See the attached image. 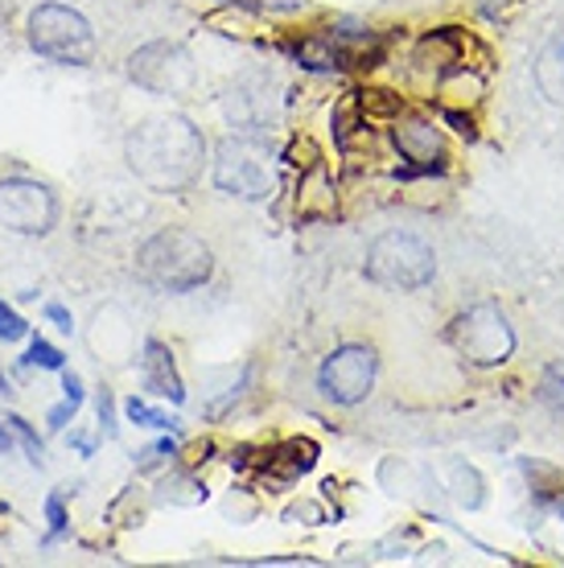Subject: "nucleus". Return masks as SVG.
Masks as SVG:
<instances>
[{
	"mask_svg": "<svg viewBox=\"0 0 564 568\" xmlns=\"http://www.w3.org/2000/svg\"><path fill=\"white\" fill-rule=\"evenodd\" d=\"M207 161L202 132L182 115H157L144 120L141 129L128 136V165L149 190H182L198 178Z\"/></svg>",
	"mask_w": 564,
	"mask_h": 568,
	"instance_id": "nucleus-1",
	"label": "nucleus"
},
{
	"mask_svg": "<svg viewBox=\"0 0 564 568\" xmlns=\"http://www.w3.org/2000/svg\"><path fill=\"white\" fill-rule=\"evenodd\" d=\"M301 219H330L334 214V194H330V182H325L322 170H310V182L301 185Z\"/></svg>",
	"mask_w": 564,
	"mask_h": 568,
	"instance_id": "nucleus-16",
	"label": "nucleus"
},
{
	"mask_svg": "<svg viewBox=\"0 0 564 568\" xmlns=\"http://www.w3.org/2000/svg\"><path fill=\"white\" fill-rule=\"evenodd\" d=\"M450 342L457 346V355L470 358L474 367H498L507 363L511 351H515V329H511L507 313L482 301V305H470L457 322L450 326Z\"/></svg>",
	"mask_w": 564,
	"mask_h": 568,
	"instance_id": "nucleus-6",
	"label": "nucleus"
},
{
	"mask_svg": "<svg viewBox=\"0 0 564 568\" xmlns=\"http://www.w3.org/2000/svg\"><path fill=\"white\" fill-rule=\"evenodd\" d=\"M46 317H50V322H54L58 329H62V334H71L74 329V317H71V310H67V305H46Z\"/></svg>",
	"mask_w": 564,
	"mask_h": 568,
	"instance_id": "nucleus-29",
	"label": "nucleus"
},
{
	"mask_svg": "<svg viewBox=\"0 0 564 568\" xmlns=\"http://www.w3.org/2000/svg\"><path fill=\"white\" fill-rule=\"evenodd\" d=\"M141 367H144V387H149L153 396L170 399V404H185V384H182V375H178L173 351L165 342H157V338L144 342Z\"/></svg>",
	"mask_w": 564,
	"mask_h": 568,
	"instance_id": "nucleus-12",
	"label": "nucleus"
},
{
	"mask_svg": "<svg viewBox=\"0 0 564 568\" xmlns=\"http://www.w3.org/2000/svg\"><path fill=\"white\" fill-rule=\"evenodd\" d=\"M95 408H99V428H103V433H115V399H112V392H108V387L99 392Z\"/></svg>",
	"mask_w": 564,
	"mask_h": 568,
	"instance_id": "nucleus-28",
	"label": "nucleus"
},
{
	"mask_svg": "<svg viewBox=\"0 0 564 568\" xmlns=\"http://www.w3.org/2000/svg\"><path fill=\"white\" fill-rule=\"evenodd\" d=\"M0 223L17 235H46L58 223V199L33 178L0 182Z\"/></svg>",
	"mask_w": 564,
	"mask_h": 568,
	"instance_id": "nucleus-9",
	"label": "nucleus"
},
{
	"mask_svg": "<svg viewBox=\"0 0 564 568\" xmlns=\"http://www.w3.org/2000/svg\"><path fill=\"white\" fill-rule=\"evenodd\" d=\"M367 276L383 288H424V284L437 276V256L433 247L412 235V231H387L371 243L367 252Z\"/></svg>",
	"mask_w": 564,
	"mask_h": 568,
	"instance_id": "nucleus-4",
	"label": "nucleus"
},
{
	"mask_svg": "<svg viewBox=\"0 0 564 568\" xmlns=\"http://www.w3.org/2000/svg\"><path fill=\"white\" fill-rule=\"evenodd\" d=\"M453 495H457V503H466V507H482V483L479 474L470 466H453Z\"/></svg>",
	"mask_w": 564,
	"mask_h": 568,
	"instance_id": "nucleus-20",
	"label": "nucleus"
},
{
	"mask_svg": "<svg viewBox=\"0 0 564 568\" xmlns=\"http://www.w3.org/2000/svg\"><path fill=\"white\" fill-rule=\"evenodd\" d=\"M26 367H46V371H62L67 367V355L58 351V346H50L46 338H33L26 351Z\"/></svg>",
	"mask_w": 564,
	"mask_h": 568,
	"instance_id": "nucleus-19",
	"label": "nucleus"
},
{
	"mask_svg": "<svg viewBox=\"0 0 564 568\" xmlns=\"http://www.w3.org/2000/svg\"><path fill=\"white\" fill-rule=\"evenodd\" d=\"M132 83H141L153 95H190L198 83L194 58L178 42H149L128 58Z\"/></svg>",
	"mask_w": 564,
	"mask_h": 568,
	"instance_id": "nucleus-7",
	"label": "nucleus"
},
{
	"mask_svg": "<svg viewBox=\"0 0 564 568\" xmlns=\"http://www.w3.org/2000/svg\"><path fill=\"white\" fill-rule=\"evenodd\" d=\"M29 45L50 62L87 67L95 58V29L83 13L67 4H38L29 13Z\"/></svg>",
	"mask_w": 564,
	"mask_h": 568,
	"instance_id": "nucleus-5",
	"label": "nucleus"
},
{
	"mask_svg": "<svg viewBox=\"0 0 564 568\" xmlns=\"http://www.w3.org/2000/svg\"><path fill=\"white\" fill-rule=\"evenodd\" d=\"M124 416L128 420H132V425H141V428H178L182 425V420H178V416H170V413H161V408H153V404H144V399H128L124 404Z\"/></svg>",
	"mask_w": 564,
	"mask_h": 568,
	"instance_id": "nucleus-18",
	"label": "nucleus"
},
{
	"mask_svg": "<svg viewBox=\"0 0 564 568\" xmlns=\"http://www.w3.org/2000/svg\"><path fill=\"white\" fill-rule=\"evenodd\" d=\"M13 396V384H9V379H4V371H0V399H9Z\"/></svg>",
	"mask_w": 564,
	"mask_h": 568,
	"instance_id": "nucleus-31",
	"label": "nucleus"
},
{
	"mask_svg": "<svg viewBox=\"0 0 564 568\" xmlns=\"http://www.w3.org/2000/svg\"><path fill=\"white\" fill-rule=\"evenodd\" d=\"M137 264H141L144 281L157 284V288H165V293H190V288L211 281V272H214L211 247L185 227L157 231L153 240L141 247Z\"/></svg>",
	"mask_w": 564,
	"mask_h": 568,
	"instance_id": "nucleus-2",
	"label": "nucleus"
},
{
	"mask_svg": "<svg viewBox=\"0 0 564 568\" xmlns=\"http://www.w3.org/2000/svg\"><path fill=\"white\" fill-rule=\"evenodd\" d=\"M536 87L540 95L556 108H564V33H556L536 58Z\"/></svg>",
	"mask_w": 564,
	"mask_h": 568,
	"instance_id": "nucleus-15",
	"label": "nucleus"
},
{
	"mask_svg": "<svg viewBox=\"0 0 564 568\" xmlns=\"http://www.w3.org/2000/svg\"><path fill=\"white\" fill-rule=\"evenodd\" d=\"M9 449H13V428L0 425V454H9Z\"/></svg>",
	"mask_w": 564,
	"mask_h": 568,
	"instance_id": "nucleus-30",
	"label": "nucleus"
},
{
	"mask_svg": "<svg viewBox=\"0 0 564 568\" xmlns=\"http://www.w3.org/2000/svg\"><path fill=\"white\" fill-rule=\"evenodd\" d=\"M79 404H83V399L67 396L62 404H54V408H50V416H46V425L54 428V433H62V428H67V425L74 420V413H79Z\"/></svg>",
	"mask_w": 564,
	"mask_h": 568,
	"instance_id": "nucleus-27",
	"label": "nucleus"
},
{
	"mask_svg": "<svg viewBox=\"0 0 564 568\" xmlns=\"http://www.w3.org/2000/svg\"><path fill=\"white\" fill-rule=\"evenodd\" d=\"M441 100H445V108H474V103L482 100V79L457 67V71L441 83Z\"/></svg>",
	"mask_w": 564,
	"mask_h": 568,
	"instance_id": "nucleus-17",
	"label": "nucleus"
},
{
	"mask_svg": "<svg viewBox=\"0 0 564 568\" xmlns=\"http://www.w3.org/2000/svg\"><path fill=\"white\" fill-rule=\"evenodd\" d=\"M46 519H50V536H46V544H54L67 536V503H62V495H50L46 498Z\"/></svg>",
	"mask_w": 564,
	"mask_h": 568,
	"instance_id": "nucleus-25",
	"label": "nucleus"
},
{
	"mask_svg": "<svg viewBox=\"0 0 564 568\" xmlns=\"http://www.w3.org/2000/svg\"><path fill=\"white\" fill-rule=\"evenodd\" d=\"M214 185L223 194L235 199L260 202L276 190V170H272L269 144L260 141L255 132H240V136H226L214 153Z\"/></svg>",
	"mask_w": 564,
	"mask_h": 568,
	"instance_id": "nucleus-3",
	"label": "nucleus"
},
{
	"mask_svg": "<svg viewBox=\"0 0 564 568\" xmlns=\"http://www.w3.org/2000/svg\"><path fill=\"white\" fill-rule=\"evenodd\" d=\"M4 425L13 428L17 437H21V445H26V457L33 462V466H46V445H42V437L33 433V425L29 420H21V416H9Z\"/></svg>",
	"mask_w": 564,
	"mask_h": 568,
	"instance_id": "nucleus-21",
	"label": "nucleus"
},
{
	"mask_svg": "<svg viewBox=\"0 0 564 568\" xmlns=\"http://www.w3.org/2000/svg\"><path fill=\"white\" fill-rule=\"evenodd\" d=\"M313 466H318V445H313L310 437L281 440V445H272L269 454H264V462H260V469H264L276 486L296 483V478H301V474H310Z\"/></svg>",
	"mask_w": 564,
	"mask_h": 568,
	"instance_id": "nucleus-11",
	"label": "nucleus"
},
{
	"mask_svg": "<svg viewBox=\"0 0 564 568\" xmlns=\"http://www.w3.org/2000/svg\"><path fill=\"white\" fill-rule=\"evenodd\" d=\"M284 161L293 165V170H318V161H322V153H318V144L310 141V136H296L289 149H284Z\"/></svg>",
	"mask_w": 564,
	"mask_h": 568,
	"instance_id": "nucleus-23",
	"label": "nucleus"
},
{
	"mask_svg": "<svg viewBox=\"0 0 564 568\" xmlns=\"http://www.w3.org/2000/svg\"><path fill=\"white\" fill-rule=\"evenodd\" d=\"M359 103L367 115H395L400 112V95L392 91H359Z\"/></svg>",
	"mask_w": 564,
	"mask_h": 568,
	"instance_id": "nucleus-24",
	"label": "nucleus"
},
{
	"mask_svg": "<svg viewBox=\"0 0 564 568\" xmlns=\"http://www.w3.org/2000/svg\"><path fill=\"white\" fill-rule=\"evenodd\" d=\"M540 396H544V404H548L552 413L564 416V363H556V367L544 371V384H540Z\"/></svg>",
	"mask_w": 564,
	"mask_h": 568,
	"instance_id": "nucleus-22",
	"label": "nucleus"
},
{
	"mask_svg": "<svg viewBox=\"0 0 564 568\" xmlns=\"http://www.w3.org/2000/svg\"><path fill=\"white\" fill-rule=\"evenodd\" d=\"M29 334V322L21 317V313H13L4 301H0V342H17Z\"/></svg>",
	"mask_w": 564,
	"mask_h": 568,
	"instance_id": "nucleus-26",
	"label": "nucleus"
},
{
	"mask_svg": "<svg viewBox=\"0 0 564 568\" xmlns=\"http://www.w3.org/2000/svg\"><path fill=\"white\" fill-rule=\"evenodd\" d=\"M137 346V329L128 326V317L120 310H103L95 317V334H91V351L108 363H128Z\"/></svg>",
	"mask_w": 564,
	"mask_h": 568,
	"instance_id": "nucleus-13",
	"label": "nucleus"
},
{
	"mask_svg": "<svg viewBox=\"0 0 564 568\" xmlns=\"http://www.w3.org/2000/svg\"><path fill=\"white\" fill-rule=\"evenodd\" d=\"M375 371H380L375 351H371V346H359V342H346V346H339V351L322 363L318 384H322L325 399L351 408L359 399H367V392L375 387Z\"/></svg>",
	"mask_w": 564,
	"mask_h": 568,
	"instance_id": "nucleus-8",
	"label": "nucleus"
},
{
	"mask_svg": "<svg viewBox=\"0 0 564 568\" xmlns=\"http://www.w3.org/2000/svg\"><path fill=\"white\" fill-rule=\"evenodd\" d=\"M392 141H395V149H400V156L412 161V170H421V173H433L450 161V149H445L441 129L433 124V120H421V115L395 120Z\"/></svg>",
	"mask_w": 564,
	"mask_h": 568,
	"instance_id": "nucleus-10",
	"label": "nucleus"
},
{
	"mask_svg": "<svg viewBox=\"0 0 564 568\" xmlns=\"http://www.w3.org/2000/svg\"><path fill=\"white\" fill-rule=\"evenodd\" d=\"M252 83H255V79H243V83H235V87H231V100H226V115H231V124H240L243 132H260L272 120L269 100H260V95H264V87L255 91Z\"/></svg>",
	"mask_w": 564,
	"mask_h": 568,
	"instance_id": "nucleus-14",
	"label": "nucleus"
},
{
	"mask_svg": "<svg viewBox=\"0 0 564 568\" xmlns=\"http://www.w3.org/2000/svg\"><path fill=\"white\" fill-rule=\"evenodd\" d=\"M4 515H9V507H0V519H4Z\"/></svg>",
	"mask_w": 564,
	"mask_h": 568,
	"instance_id": "nucleus-32",
	"label": "nucleus"
}]
</instances>
